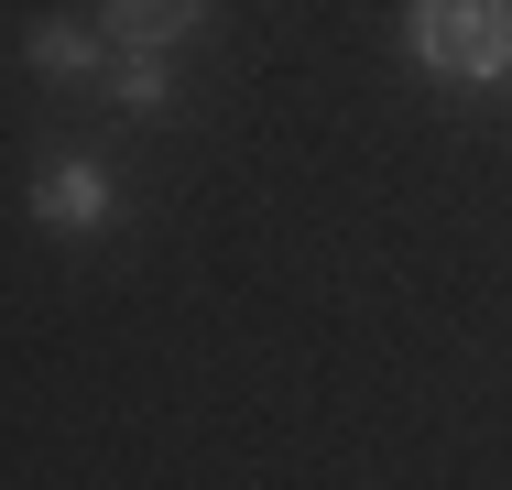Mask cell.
I'll list each match as a JSON object with an SVG mask.
<instances>
[{
	"label": "cell",
	"instance_id": "4",
	"mask_svg": "<svg viewBox=\"0 0 512 490\" xmlns=\"http://www.w3.org/2000/svg\"><path fill=\"white\" fill-rule=\"evenodd\" d=\"M99 44L77 33V22H33V66H88Z\"/></svg>",
	"mask_w": 512,
	"mask_h": 490
},
{
	"label": "cell",
	"instance_id": "2",
	"mask_svg": "<svg viewBox=\"0 0 512 490\" xmlns=\"http://www.w3.org/2000/svg\"><path fill=\"white\" fill-rule=\"evenodd\" d=\"M33 218H55V229H88V218H109V175H99V164H55V175L33 186Z\"/></svg>",
	"mask_w": 512,
	"mask_h": 490
},
{
	"label": "cell",
	"instance_id": "5",
	"mask_svg": "<svg viewBox=\"0 0 512 490\" xmlns=\"http://www.w3.org/2000/svg\"><path fill=\"white\" fill-rule=\"evenodd\" d=\"M153 98H164V55H131L120 66V109H153Z\"/></svg>",
	"mask_w": 512,
	"mask_h": 490
},
{
	"label": "cell",
	"instance_id": "1",
	"mask_svg": "<svg viewBox=\"0 0 512 490\" xmlns=\"http://www.w3.org/2000/svg\"><path fill=\"white\" fill-rule=\"evenodd\" d=\"M404 33H414V55L436 77H458V88H480V77L512 66V0H414Z\"/></svg>",
	"mask_w": 512,
	"mask_h": 490
},
{
	"label": "cell",
	"instance_id": "3",
	"mask_svg": "<svg viewBox=\"0 0 512 490\" xmlns=\"http://www.w3.org/2000/svg\"><path fill=\"white\" fill-rule=\"evenodd\" d=\"M197 11H207V0H109V33H120L131 55H153V44H164V33H186Z\"/></svg>",
	"mask_w": 512,
	"mask_h": 490
}]
</instances>
